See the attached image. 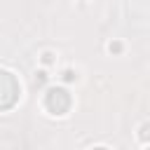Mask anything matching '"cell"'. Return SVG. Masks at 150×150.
I'll list each match as a JSON object with an SVG mask.
<instances>
[{
    "instance_id": "1",
    "label": "cell",
    "mask_w": 150,
    "mask_h": 150,
    "mask_svg": "<svg viewBox=\"0 0 150 150\" xmlns=\"http://www.w3.org/2000/svg\"><path fill=\"white\" fill-rule=\"evenodd\" d=\"M16 96H19V84H16L14 75L7 73V70H2V75H0V108L2 110L12 108L14 101H16Z\"/></svg>"
},
{
    "instance_id": "2",
    "label": "cell",
    "mask_w": 150,
    "mask_h": 150,
    "mask_svg": "<svg viewBox=\"0 0 150 150\" xmlns=\"http://www.w3.org/2000/svg\"><path fill=\"white\" fill-rule=\"evenodd\" d=\"M45 105H47L49 112H54V115H63V112L70 108V94H68L66 89H61V87H54V89L47 91V96H45Z\"/></svg>"
},
{
    "instance_id": "3",
    "label": "cell",
    "mask_w": 150,
    "mask_h": 150,
    "mask_svg": "<svg viewBox=\"0 0 150 150\" xmlns=\"http://www.w3.org/2000/svg\"><path fill=\"white\" fill-rule=\"evenodd\" d=\"M94 150H105V148H94Z\"/></svg>"
}]
</instances>
